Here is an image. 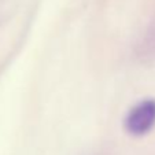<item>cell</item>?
<instances>
[{
    "label": "cell",
    "mask_w": 155,
    "mask_h": 155,
    "mask_svg": "<svg viewBox=\"0 0 155 155\" xmlns=\"http://www.w3.org/2000/svg\"><path fill=\"white\" fill-rule=\"evenodd\" d=\"M155 125V100H144L130 110L125 121L126 130L135 136L146 135Z\"/></svg>",
    "instance_id": "6da1fadb"
}]
</instances>
